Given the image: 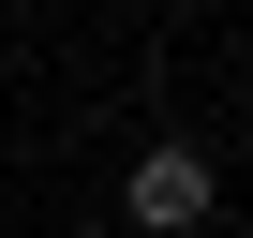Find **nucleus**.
Returning <instances> with one entry per match:
<instances>
[{"instance_id": "nucleus-1", "label": "nucleus", "mask_w": 253, "mask_h": 238, "mask_svg": "<svg viewBox=\"0 0 253 238\" xmlns=\"http://www.w3.org/2000/svg\"><path fill=\"white\" fill-rule=\"evenodd\" d=\"M119 208H134V238H194V223L223 208V164H209L194 134H149L134 179H119Z\"/></svg>"}]
</instances>
